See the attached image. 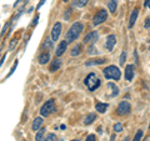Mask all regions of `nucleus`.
Listing matches in <instances>:
<instances>
[{"instance_id": "obj_28", "label": "nucleus", "mask_w": 150, "mask_h": 141, "mask_svg": "<svg viewBox=\"0 0 150 141\" xmlns=\"http://www.w3.org/2000/svg\"><path fill=\"white\" fill-rule=\"evenodd\" d=\"M88 53H89V54H91V55H93V54H98V50H96V48H95V45L93 44V45L90 46V48H89Z\"/></svg>"}, {"instance_id": "obj_37", "label": "nucleus", "mask_w": 150, "mask_h": 141, "mask_svg": "<svg viewBox=\"0 0 150 141\" xmlns=\"http://www.w3.org/2000/svg\"><path fill=\"white\" fill-rule=\"evenodd\" d=\"M45 1H46V0H41V1H40V3H39V5H38V9H39V8H40V6H41V5H43V4H44V3H45Z\"/></svg>"}, {"instance_id": "obj_16", "label": "nucleus", "mask_w": 150, "mask_h": 141, "mask_svg": "<svg viewBox=\"0 0 150 141\" xmlns=\"http://www.w3.org/2000/svg\"><path fill=\"white\" fill-rule=\"evenodd\" d=\"M41 124H43V117H36V119L33 121V126H31L33 131H39Z\"/></svg>"}, {"instance_id": "obj_26", "label": "nucleus", "mask_w": 150, "mask_h": 141, "mask_svg": "<svg viewBox=\"0 0 150 141\" xmlns=\"http://www.w3.org/2000/svg\"><path fill=\"white\" fill-rule=\"evenodd\" d=\"M125 59H126V51L123 50V53H121V55H120V59H119V64L124 65L125 64Z\"/></svg>"}, {"instance_id": "obj_23", "label": "nucleus", "mask_w": 150, "mask_h": 141, "mask_svg": "<svg viewBox=\"0 0 150 141\" xmlns=\"http://www.w3.org/2000/svg\"><path fill=\"white\" fill-rule=\"evenodd\" d=\"M89 0H74L73 1V6H78V8H83L88 4Z\"/></svg>"}, {"instance_id": "obj_12", "label": "nucleus", "mask_w": 150, "mask_h": 141, "mask_svg": "<svg viewBox=\"0 0 150 141\" xmlns=\"http://www.w3.org/2000/svg\"><path fill=\"white\" fill-rule=\"evenodd\" d=\"M49 60H50V54L48 53V51H44V53H41L39 55V58H38V61H39V64H41V65L46 64Z\"/></svg>"}, {"instance_id": "obj_4", "label": "nucleus", "mask_w": 150, "mask_h": 141, "mask_svg": "<svg viewBox=\"0 0 150 141\" xmlns=\"http://www.w3.org/2000/svg\"><path fill=\"white\" fill-rule=\"evenodd\" d=\"M56 110V107H55V101L54 100H48V101H45V104L41 106V109H40V114L41 116H49L51 115L53 112Z\"/></svg>"}, {"instance_id": "obj_40", "label": "nucleus", "mask_w": 150, "mask_h": 141, "mask_svg": "<svg viewBox=\"0 0 150 141\" xmlns=\"http://www.w3.org/2000/svg\"><path fill=\"white\" fill-rule=\"evenodd\" d=\"M71 141H79V140H71Z\"/></svg>"}, {"instance_id": "obj_31", "label": "nucleus", "mask_w": 150, "mask_h": 141, "mask_svg": "<svg viewBox=\"0 0 150 141\" xmlns=\"http://www.w3.org/2000/svg\"><path fill=\"white\" fill-rule=\"evenodd\" d=\"M85 141H96V137H95V135H89L88 137H86V140Z\"/></svg>"}, {"instance_id": "obj_34", "label": "nucleus", "mask_w": 150, "mask_h": 141, "mask_svg": "<svg viewBox=\"0 0 150 141\" xmlns=\"http://www.w3.org/2000/svg\"><path fill=\"white\" fill-rule=\"evenodd\" d=\"M44 45H45V46H48V48H51V41H50V40H46Z\"/></svg>"}, {"instance_id": "obj_14", "label": "nucleus", "mask_w": 150, "mask_h": 141, "mask_svg": "<svg viewBox=\"0 0 150 141\" xmlns=\"http://www.w3.org/2000/svg\"><path fill=\"white\" fill-rule=\"evenodd\" d=\"M105 63H106V59H91L89 61H86L85 65L86 66H93V65H101Z\"/></svg>"}, {"instance_id": "obj_6", "label": "nucleus", "mask_w": 150, "mask_h": 141, "mask_svg": "<svg viewBox=\"0 0 150 141\" xmlns=\"http://www.w3.org/2000/svg\"><path fill=\"white\" fill-rule=\"evenodd\" d=\"M116 111H118L119 116H126V115L130 114L131 106H130V104L128 101H121L119 104V106H118V109H116Z\"/></svg>"}, {"instance_id": "obj_2", "label": "nucleus", "mask_w": 150, "mask_h": 141, "mask_svg": "<svg viewBox=\"0 0 150 141\" xmlns=\"http://www.w3.org/2000/svg\"><path fill=\"white\" fill-rule=\"evenodd\" d=\"M103 74H104L105 79H112V80H119L121 78V71L118 66L115 65H109L103 70Z\"/></svg>"}, {"instance_id": "obj_27", "label": "nucleus", "mask_w": 150, "mask_h": 141, "mask_svg": "<svg viewBox=\"0 0 150 141\" xmlns=\"http://www.w3.org/2000/svg\"><path fill=\"white\" fill-rule=\"evenodd\" d=\"M114 131L115 133H121V131H123V125H121L120 123H116L114 125Z\"/></svg>"}, {"instance_id": "obj_25", "label": "nucleus", "mask_w": 150, "mask_h": 141, "mask_svg": "<svg viewBox=\"0 0 150 141\" xmlns=\"http://www.w3.org/2000/svg\"><path fill=\"white\" fill-rule=\"evenodd\" d=\"M142 137H143V130H138L137 134H135V136H134L133 141H140V140H142Z\"/></svg>"}, {"instance_id": "obj_42", "label": "nucleus", "mask_w": 150, "mask_h": 141, "mask_svg": "<svg viewBox=\"0 0 150 141\" xmlns=\"http://www.w3.org/2000/svg\"><path fill=\"white\" fill-rule=\"evenodd\" d=\"M149 128H150V124H149Z\"/></svg>"}, {"instance_id": "obj_5", "label": "nucleus", "mask_w": 150, "mask_h": 141, "mask_svg": "<svg viewBox=\"0 0 150 141\" xmlns=\"http://www.w3.org/2000/svg\"><path fill=\"white\" fill-rule=\"evenodd\" d=\"M108 19V11L105 10H99L96 14H95V16L93 18V25L94 26H96V25H100L103 24L105 20Z\"/></svg>"}, {"instance_id": "obj_33", "label": "nucleus", "mask_w": 150, "mask_h": 141, "mask_svg": "<svg viewBox=\"0 0 150 141\" xmlns=\"http://www.w3.org/2000/svg\"><path fill=\"white\" fill-rule=\"evenodd\" d=\"M38 20H39V15H36V16H35V19H34V21H33V24H31V25H33V26L36 25V24H38Z\"/></svg>"}, {"instance_id": "obj_18", "label": "nucleus", "mask_w": 150, "mask_h": 141, "mask_svg": "<svg viewBox=\"0 0 150 141\" xmlns=\"http://www.w3.org/2000/svg\"><path fill=\"white\" fill-rule=\"evenodd\" d=\"M95 109H96V111H99L100 114H104L108 109V104H105V102H96Z\"/></svg>"}, {"instance_id": "obj_30", "label": "nucleus", "mask_w": 150, "mask_h": 141, "mask_svg": "<svg viewBox=\"0 0 150 141\" xmlns=\"http://www.w3.org/2000/svg\"><path fill=\"white\" fill-rule=\"evenodd\" d=\"M16 44H18V40H16V39H13L11 43H10V46H9V50H13V49L16 46Z\"/></svg>"}, {"instance_id": "obj_3", "label": "nucleus", "mask_w": 150, "mask_h": 141, "mask_svg": "<svg viewBox=\"0 0 150 141\" xmlns=\"http://www.w3.org/2000/svg\"><path fill=\"white\" fill-rule=\"evenodd\" d=\"M84 82H85L86 87H88L90 91H95L96 89L100 86V80H99V78L96 76L95 73H90V74H89Z\"/></svg>"}, {"instance_id": "obj_44", "label": "nucleus", "mask_w": 150, "mask_h": 141, "mask_svg": "<svg viewBox=\"0 0 150 141\" xmlns=\"http://www.w3.org/2000/svg\"><path fill=\"white\" fill-rule=\"evenodd\" d=\"M149 8H150V5H149Z\"/></svg>"}, {"instance_id": "obj_29", "label": "nucleus", "mask_w": 150, "mask_h": 141, "mask_svg": "<svg viewBox=\"0 0 150 141\" xmlns=\"http://www.w3.org/2000/svg\"><path fill=\"white\" fill-rule=\"evenodd\" d=\"M16 66H18V60H15V64L13 65V68L10 69V71H9V74H8V76H11L13 75V73L15 71V69H16Z\"/></svg>"}, {"instance_id": "obj_39", "label": "nucleus", "mask_w": 150, "mask_h": 141, "mask_svg": "<svg viewBox=\"0 0 150 141\" xmlns=\"http://www.w3.org/2000/svg\"><path fill=\"white\" fill-rule=\"evenodd\" d=\"M123 141H129V137H125V139H124Z\"/></svg>"}, {"instance_id": "obj_22", "label": "nucleus", "mask_w": 150, "mask_h": 141, "mask_svg": "<svg viewBox=\"0 0 150 141\" xmlns=\"http://www.w3.org/2000/svg\"><path fill=\"white\" fill-rule=\"evenodd\" d=\"M45 129L44 128H41L39 131H38V134H36V136H35V141H44L43 139H44V135H45Z\"/></svg>"}, {"instance_id": "obj_11", "label": "nucleus", "mask_w": 150, "mask_h": 141, "mask_svg": "<svg viewBox=\"0 0 150 141\" xmlns=\"http://www.w3.org/2000/svg\"><path fill=\"white\" fill-rule=\"evenodd\" d=\"M67 48H68V43L67 41H62L59 45H58V48H56V50H55V54H56V56H62L64 53H65V50H67Z\"/></svg>"}, {"instance_id": "obj_1", "label": "nucleus", "mask_w": 150, "mask_h": 141, "mask_svg": "<svg viewBox=\"0 0 150 141\" xmlns=\"http://www.w3.org/2000/svg\"><path fill=\"white\" fill-rule=\"evenodd\" d=\"M84 30V25L83 23H74V24L70 26L69 31L67 32V35H65V41L69 44V43H73V41H75L78 39L79 36H80L81 31Z\"/></svg>"}, {"instance_id": "obj_20", "label": "nucleus", "mask_w": 150, "mask_h": 141, "mask_svg": "<svg viewBox=\"0 0 150 141\" xmlns=\"http://www.w3.org/2000/svg\"><path fill=\"white\" fill-rule=\"evenodd\" d=\"M108 8H109L110 13H115L116 8H118V0H110V1L108 3Z\"/></svg>"}, {"instance_id": "obj_41", "label": "nucleus", "mask_w": 150, "mask_h": 141, "mask_svg": "<svg viewBox=\"0 0 150 141\" xmlns=\"http://www.w3.org/2000/svg\"><path fill=\"white\" fill-rule=\"evenodd\" d=\"M64 1H69V0H64Z\"/></svg>"}, {"instance_id": "obj_43", "label": "nucleus", "mask_w": 150, "mask_h": 141, "mask_svg": "<svg viewBox=\"0 0 150 141\" xmlns=\"http://www.w3.org/2000/svg\"><path fill=\"white\" fill-rule=\"evenodd\" d=\"M149 49H150V46H149Z\"/></svg>"}, {"instance_id": "obj_38", "label": "nucleus", "mask_w": 150, "mask_h": 141, "mask_svg": "<svg viewBox=\"0 0 150 141\" xmlns=\"http://www.w3.org/2000/svg\"><path fill=\"white\" fill-rule=\"evenodd\" d=\"M115 140V135H111V137H110V141H114Z\"/></svg>"}, {"instance_id": "obj_17", "label": "nucleus", "mask_w": 150, "mask_h": 141, "mask_svg": "<svg viewBox=\"0 0 150 141\" xmlns=\"http://www.w3.org/2000/svg\"><path fill=\"white\" fill-rule=\"evenodd\" d=\"M95 120H96V115L94 114V112H91V114H88L85 116V119H84V125H90Z\"/></svg>"}, {"instance_id": "obj_13", "label": "nucleus", "mask_w": 150, "mask_h": 141, "mask_svg": "<svg viewBox=\"0 0 150 141\" xmlns=\"http://www.w3.org/2000/svg\"><path fill=\"white\" fill-rule=\"evenodd\" d=\"M138 15H139V10L138 9H134L133 11H131V15H130V19H129V27H133L135 21H137L138 19Z\"/></svg>"}, {"instance_id": "obj_9", "label": "nucleus", "mask_w": 150, "mask_h": 141, "mask_svg": "<svg viewBox=\"0 0 150 141\" xmlns=\"http://www.w3.org/2000/svg\"><path fill=\"white\" fill-rule=\"evenodd\" d=\"M98 36H99L98 31H91V32H89V34H86L85 37H84V43H85V44L95 43V41L98 40Z\"/></svg>"}, {"instance_id": "obj_15", "label": "nucleus", "mask_w": 150, "mask_h": 141, "mask_svg": "<svg viewBox=\"0 0 150 141\" xmlns=\"http://www.w3.org/2000/svg\"><path fill=\"white\" fill-rule=\"evenodd\" d=\"M62 68V60H59V59H56V60H54L53 63H51V65H50V71L51 73H54V71H58V70Z\"/></svg>"}, {"instance_id": "obj_19", "label": "nucleus", "mask_w": 150, "mask_h": 141, "mask_svg": "<svg viewBox=\"0 0 150 141\" xmlns=\"http://www.w3.org/2000/svg\"><path fill=\"white\" fill-rule=\"evenodd\" d=\"M108 87L112 90V91H111V97H114V96H118V95H119V87H118V86H115V84H112V82L108 84Z\"/></svg>"}, {"instance_id": "obj_7", "label": "nucleus", "mask_w": 150, "mask_h": 141, "mask_svg": "<svg viewBox=\"0 0 150 141\" xmlns=\"http://www.w3.org/2000/svg\"><path fill=\"white\" fill-rule=\"evenodd\" d=\"M62 34V23H55L53 29H51V40L56 41Z\"/></svg>"}, {"instance_id": "obj_24", "label": "nucleus", "mask_w": 150, "mask_h": 141, "mask_svg": "<svg viewBox=\"0 0 150 141\" xmlns=\"http://www.w3.org/2000/svg\"><path fill=\"white\" fill-rule=\"evenodd\" d=\"M44 141H58V137H56L55 134H48L46 137L44 139Z\"/></svg>"}, {"instance_id": "obj_10", "label": "nucleus", "mask_w": 150, "mask_h": 141, "mask_svg": "<svg viewBox=\"0 0 150 141\" xmlns=\"http://www.w3.org/2000/svg\"><path fill=\"white\" fill-rule=\"evenodd\" d=\"M134 78V66L133 65H126L125 66V80L131 81Z\"/></svg>"}, {"instance_id": "obj_8", "label": "nucleus", "mask_w": 150, "mask_h": 141, "mask_svg": "<svg viewBox=\"0 0 150 141\" xmlns=\"http://www.w3.org/2000/svg\"><path fill=\"white\" fill-rule=\"evenodd\" d=\"M116 44V36L115 35H109L106 37V41H105V48L108 51H111L112 49H114V46Z\"/></svg>"}, {"instance_id": "obj_36", "label": "nucleus", "mask_w": 150, "mask_h": 141, "mask_svg": "<svg viewBox=\"0 0 150 141\" xmlns=\"http://www.w3.org/2000/svg\"><path fill=\"white\" fill-rule=\"evenodd\" d=\"M149 3H150V0H145V1H144V6H145V8L149 6Z\"/></svg>"}, {"instance_id": "obj_32", "label": "nucleus", "mask_w": 150, "mask_h": 141, "mask_svg": "<svg viewBox=\"0 0 150 141\" xmlns=\"http://www.w3.org/2000/svg\"><path fill=\"white\" fill-rule=\"evenodd\" d=\"M144 26L146 27V29H149V27H150V18H148L146 20H145V24H144Z\"/></svg>"}, {"instance_id": "obj_35", "label": "nucleus", "mask_w": 150, "mask_h": 141, "mask_svg": "<svg viewBox=\"0 0 150 141\" xmlns=\"http://www.w3.org/2000/svg\"><path fill=\"white\" fill-rule=\"evenodd\" d=\"M5 56L6 55H3V58H1V60H0V68H1V65H3V63L5 61Z\"/></svg>"}, {"instance_id": "obj_21", "label": "nucleus", "mask_w": 150, "mask_h": 141, "mask_svg": "<svg viewBox=\"0 0 150 141\" xmlns=\"http://www.w3.org/2000/svg\"><path fill=\"white\" fill-rule=\"evenodd\" d=\"M71 56H78V55H80L81 54V45L80 44H76L74 46V48L71 49Z\"/></svg>"}]
</instances>
